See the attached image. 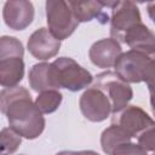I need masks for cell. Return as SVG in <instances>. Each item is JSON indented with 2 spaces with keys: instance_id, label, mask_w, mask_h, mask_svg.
Listing matches in <instances>:
<instances>
[{
  "instance_id": "22",
  "label": "cell",
  "mask_w": 155,
  "mask_h": 155,
  "mask_svg": "<svg viewBox=\"0 0 155 155\" xmlns=\"http://www.w3.org/2000/svg\"><path fill=\"white\" fill-rule=\"evenodd\" d=\"M56 155H99L93 150H80V151H71V150H63L57 153Z\"/></svg>"
},
{
  "instance_id": "13",
  "label": "cell",
  "mask_w": 155,
  "mask_h": 155,
  "mask_svg": "<svg viewBox=\"0 0 155 155\" xmlns=\"http://www.w3.org/2000/svg\"><path fill=\"white\" fill-rule=\"evenodd\" d=\"M124 44H127L131 50L140 51L148 54L154 56L155 52V38L154 33L145 25L143 22L133 25L122 39Z\"/></svg>"
},
{
  "instance_id": "3",
  "label": "cell",
  "mask_w": 155,
  "mask_h": 155,
  "mask_svg": "<svg viewBox=\"0 0 155 155\" xmlns=\"http://www.w3.org/2000/svg\"><path fill=\"white\" fill-rule=\"evenodd\" d=\"M52 64L56 70L59 88H67L71 92H76L88 87L93 81L92 74L70 57L56 58Z\"/></svg>"
},
{
  "instance_id": "4",
  "label": "cell",
  "mask_w": 155,
  "mask_h": 155,
  "mask_svg": "<svg viewBox=\"0 0 155 155\" xmlns=\"http://www.w3.org/2000/svg\"><path fill=\"white\" fill-rule=\"evenodd\" d=\"M45 7L50 33L59 41L70 36L79 22L75 19L68 1L47 0Z\"/></svg>"
},
{
  "instance_id": "1",
  "label": "cell",
  "mask_w": 155,
  "mask_h": 155,
  "mask_svg": "<svg viewBox=\"0 0 155 155\" xmlns=\"http://www.w3.org/2000/svg\"><path fill=\"white\" fill-rule=\"evenodd\" d=\"M0 111L6 115L10 127L23 138L35 139L44 132V114L31 101L28 90L22 86L0 91Z\"/></svg>"
},
{
  "instance_id": "9",
  "label": "cell",
  "mask_w": 155,
  "mask_h": 155,
  "mask_svg": "<svg viewBox=\"0 0 155 155\" xmlns=\"http://www.w3.org/2000/svg\"><path fill=\"white\" fill-rule=\"evenodd\" d=\"M34 6L27 0H8L2 8L5 24L13 30H23L29 27L34 19Z\"/></svg>"
},
{
  "instance_id": "5",
  "label": "cell",
  "mask_w": 155,
  "mask_h": 155,
  "mask_svg": "<svg viewBox=\"0 0 155 155\" xmlns=\"http://www.w3.org/2000/svg\"><path fill=\"white\" fill-rule=\"evenodd\" d=\"M93 86L101 88L111 104V114H116L128 105L133 97V91L130 84L121 80L115 71H103L94 79Z\"/></svg>"
},
{
  "instance_id": "15",
  "label": "cell",
  "mask_w": 155,
  "mask_h": 155,
  "mask_svg": "<svg viewBox=\"0 0 155 155\" xmlns=\"http://www.w3.org/2000/svg\"><path fill=\"white\" fill-rule=\"evenodd\" d=\"M75 19L80 22H90L94 18H107L108 15L103 12L104 2L102 1H68Z\"/></svg>"
},
{
  "instance_id": "6",
  "label": "cell",
  "mask_w": 155,
  "mask_h": 155,
  "mask_svg": "<svg viewBox=\"0 0 155 155\" xmlns=\"http://www.w3.org/2000/svg\"><path fill=\"white\" fill-rule=\"evenodd\" d=\"M110 17V35L117 42L133 25L142 22L138 6L132 1H114Z\"/></svg>"
},
{
  "instance_id": "8",
  "label": "cell",
  "mask_w": 155,
  "mask_h": 155,
  "mask_svg": "<svg viewBox=\"0 0 155 155\" xmlns=\"http://www.w3.org/2000/svg\"><path fill=\"white\" fill-rule=\"evenodd\" d=\"M124 128L132 138H137L144 131L154 127V120L138 105H127L113 114V122Z\"/></svg>"
},
{
  "instance_id": "20",
  "label": "cell",
  "mask_w": 155,
  "mask_h": 155,
  "mask_svg": "<svg viewBox=\"0 0 155 155\" xmlns=\"http://www.w3.org/2000/svg\"><path fill=\"white\" fill-rule=\"evenodd\" d=\"M111 155H148V151L138 143L127 142L116 147L111 151Z\"/></svg>"
},
{
  "instance_id": "21",
  "label": "cell",
  "mask_w": 155,
  "mask_h": 155,
  "mask_svg": "<svg viewBox=\"0 0 155 155\" xmlns=\"http://www.w3.org/2000/svg\"><path fill=\"white\" fill-rule=\"evenodd\" d=\"M138 144L144 148L147 151H153L154 150V127L144 131L137 137Z\"/></svg>"
},
{
  "instance_id": "12",
  "label": "cell",
  "mask_w": 155,
  "mask_h": 155,
  "mask_svg": "<svg viewBox=\"0 0 155 155\" xmlns=\"http://www.w3.org/2000/svg\"><path fill=\"white\" fill-rule=\"evenodd\" d=\"M29 85L33 91L42 92L47 90H58L56 70L52 63H36L34 64L28 74Z\"/></svg>"
},
{
  "instance_id": "17",
  "label": "cell",
  "mask_w": 155,
  "mask_h": 155,
  "mask_svg": "<svg viewBox=\"0 0 155 155\" xmlns=\"http://www.w3.org/2000/svg\"><path fill=\"white\" fill-rule=\"evenodd\" d=\"M62 98L63 96L58 90H47L40 92L34 103L41 114H51L59 108Z\"/></svg>"
},
{
  "instance_id": "18",
  "label": "cell",
  "mask_w": 155,
  "mask_h": 155,
  "mask_svg": "<svg viewBox=\"0 0 155 155\" xmlns=\"http://www.w3.org/2000/svg\"><path fill=\"white\" fill-rule=\"evenodd\" d=\"M24 56V47L19 39L15 36L4 35L0 36V61L11 57H21Z\"/></svg>"
},
{
  "instance_id": "19",
  "label": "cell",
  "mask_w": 155,
  "mask_h": 155,
  "mask_svg": "<svg viewBox=\"0 0 155 155\" xmlns=\"http://www.w3.org/2000/svg\"><path fill=\"white\" fill-rule=\"evenodd\" d=\"M22 137L11 127L0 131V155H11L21 147Z\"/></svg>"
},
{
  "instance_id": "11",
  "label": "cell",
  "mask_w": 155,
  "mask_h": 155,
  "mask_svg": "<svg viewBox=\"0 0 155 155\" xmlns=\"http://www.w3.org/2000/svg\"><path fill=\"white\" fill-rule=\"evenodd\" d=\"M122 53L120 42L113 38L101 39L92 44L88 51V57L92 64L98 68L108 69L114 67L116 59Z\"/></svg>"
},
{
  "instance_id": "7",
  "label": "cell",
  "mask_w": 155,
  "mask_h": 155,
  "mask_svg": "<svg viewBox=\"0 0 155 155\" xmlns=\"http://www.w3.org/2000/svg\"><path fill=\"white\" fill-rule=\"evenodd\" d=\"M79 107L82 115L92 122L104 121L111 114V104L109 98L101 88L93 85L85 90L80 96Z\"/></svg>"
},
{
  "instance_id": "16",
  "label": "cell",
  "mask_w": 155,
  "mask_h": 155,
  "mask_svg": "<svg viewBox=\"0 0 155 155\" xmlns=\"http://www.w3.org/2000/svg\"><path fill=\"white\" fill-rule=\"evenodd\" d=\"M131 140L132 137L116 124H111L101 134V147L107 155H111V151L116 147Z\"/></svg>"
},
{
  "instance_id": "10",
  "label": "cell",
  "mask_w": 155,
  "mask_h": 155,
  "mask_svg": "<svg viewBox=\"0 0 155 155\" xmlns=\"http://www.w3.org/2000/svg\"><path fill=\"white\" fill-rule=\"evenodd\" d=\"M27 47L34 58L46 61L57 56L61 48V41L56 39L47 28H39L29 36Z\"/></svg>"
},
{
  "instance_id": "2",
  "label": "cell",
  "mask_w": 155,
  "mask_h": 155,
  "mask_svg": "<svg viewBox=\"0 0 155 155\" xmlns=\"http://www.w3.org/2000/svg\"><path fill=\"white\" fill-rule=\"evenodd\" d=\"M114 68L115 74L125 82H148L150 87L154 79V56L130 50L119 56Z\"/></svg>"
},
{
  "instance_id": "14",
  "label": "cell",
  "mask_w": 155,
  "mask_h": 155,
  "mask_svg": "<svg viewBox=\"0 0 155 155\" xmlns=\"http://www.w3.org/2000/svg\"><path fill=\"white\" fill-rule=\"evenodd\" d=\"M24 76V62L21 57H11L0 61V86L15 87Z\"/></svg>"
}]
</instances>
